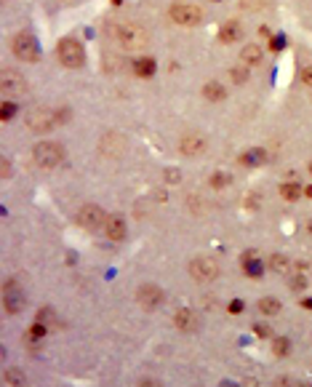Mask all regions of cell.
Here are the masks:
<instances>
[{"mask_svg":"<svg viewBox=\"0 0 312 387\" xmlns=\"http://www.w3.org/2000/svg\"><path fill=\"white\" fill-rule=\"evenodd\" d=\"M32 158L40 168H54L64 160V147L56 144V141H40V144H35Z\"/></svg>","mask_w":312,"mask_h":387,"instance_id":"obj_1","label":"cell"},{"mask_svg":"<svg viewBox=\"0 0 312 387\" xmlns=\"http://www.w3.org/2000/svg\"><path fill=\"white\" fill-rule=\"evenodd\" d=\"M56 56H59V62L67 70H78V67H83V62H86V51H83V45L78 40H72V37H67V40L59 43Z\"/></svg>","mask_w":312,"mask_h":387,"instance_id":"obj_2","label":"cell"},{"mask_svg":"<svg viewBox=\"0 0 312 387\" xmlns=\"http://www.w3.org/2000/svg\"><path fill=\"white\" fill-rule=\"evenodd\" d=\"M118 40L123 49H128V51H139V49H144L147 45V30L144 27H139V24H120V30H118Z\"/></svg>","mask_w":312,"mask_h":387,"instance_id":"obj_3","label":"cell"},{"mask_svg":"<svg viewBox=\"0 0 312 387\" xmlns=\"http://www.w3.org/2000/svg\"><path fill=\"white\" fill-rule=\"evenodd\" d=\"M190 275L200 283H211L219 278V262L211 257H197L190 262Z\"/></svg>","mask_w":312,"mask_h":387,"instance_id":"obj_4","label":"cell"},{"mask_svg":"<svg viewBox=\"0 0 312 387\" xmlns=\"http://www.w3.org/2000/svg\"><path fill=\"white\" fill-rule=\"evenodd\" d=\"M56 123H59V118H56V112H51V110L37 107V110L27 112V128L35 131V134H45V131H51Z\"/></svg>","mask_w":312,"mask_h":387,"instance_id":"obj_5","label":"cell"},{"mask_svg":"<svg viewBox=\"0 0 312 387\" xmlns=\"http://www.w3.org/2000/svg\"><path fill=\"white\" fill-rule=\"evenodd\" d=\"M14 54L24 62H37L40 59V45H37V40L30 32H19L14 37Z\"/></svg>","mask_w":312,"mask_h":387,"instance_id":"obj_6","label":"cell"},{"mask_svg":"<svg viewBox=\"0 0 312 387\" xmlns=\"http://www.w3.org/2000/svg\"><path fill=\"white\" fill-rule=\"evenodd\" d=\"M168 16H171V22L182 24V27H192V24H200L203 11H200L197 6L176 3V6H171V11H168Z\"/></svg>","mask_w":312,"mask_h":387,"instance_id":"obj_7","label":"cell"},{"mask_svg":"<svg viewBox=\"0 0 312 387\" xmlns=\"http://www.w3.org/2000/svg\"><path fill=\"white\" fill-rule=\"evenodd\" d=\"M78 222L88 230H99V227L107 224V214H104L99 206H83L80 214H78Z\"/></svg>","mask_w":312,"mask_h":387,"instance_id":"obj_8","label":"cell"},{"mask_svg":"<svg viewBox=\"0 0 312 387\" xmlns=\"http://www.w3.org/2000/svg\"><path fill=\"white\" fill-rule=\"evenodd\" d=\"M205 147H208L205 136L195 134V131H190V134L182 136V141H179V153H182V155H203Z\"/></svg>","mask_w":312,"mask_h":387,"instance_id":"obj_9","label":"cell"},{"mask_svg":"<svg viewBox=\"0 0 312 387\" xmlns=\"http://www.w3.org/2000/svg\"><path fill=\"white\" fill-rule=\"evenodd\" d=\"M163 299H166L163 288L152 286V283H147V286H139V291H136V302H139L141 307H158Z\"/></svg>","mask_w":312,"mask_h":387,"instance_id":"obj_10","label":"cell"},{"mask_svg":"<svg viewBox=\"0 0 312 387\" xmlns=\"http://www.w3.org/2000/svg\"><path fill=\"white\" fill-rule=\"evenodd\" d=\"M0 88H3L6 93H22L27 88V80L14 70H3L0 72Z\"/></svg>","mask_w":312,"mask_h":387,"instance_id":"obj_11","label":"cell"},{"mask_svg":"<svg viewBox=\"0 0 312 387\" xmlns=\"http://www.w3.org/2000/svg\"><path fill=\"white\" fill-rule=\"evenodd\" d=\"M99 147H101V155H120L123 150H126V139H123L118 131H110V134H104Z\"/></svg>","mask_w":312,"mask_h":387,"instance_id":"obj_12","label":"cell"},{"mask_svg":"<svg viewBox=\"0 0 312 387\" xmlns=\"http://www.w3.org/2000/svg\"><path fill=\"white\" fill-rule=\"evenodd\" d=\"M104 232H107L110 240H123L126 238V219L123 216H107V224H104Z\"/></svg>","mask_w":312,"mask_h":387,"instance_id":"obj_13","label":"cell"},{"mask_svg":"<svg viewBox=\"0 0 312 387\" xmlns=\"http://www.w3.org/2000/svg\"><path fill=\"white\" fill-rule=\"evenodd\" d=\"M174 326L179 331H197V315L192 310H179L174 315Z\"/></svg>","mask_w":312,"mask_h":387,"instance_id":"obj_14","label":"cell"},{"mask_svg":"<svg viewBox=\"0 0 312 387\" xmlns=\"http://www.w3.org/2000/svg\"><path fill=\"white\" fill-rule=\"evenodd\" d=\"M240 37H243V27L238 22L222 24V30H219V40L222 43H235V40H240Z\"/></svg>","mask_w":312,"mask_h":387,"instance_id":"obj_15","label":"cell"},{"mask_svg":"<svg viewBox=\"0 0 312 387\" xmlns=\"http://www.w3.org/2000/svg\"><path fill=\"white\" fill-rule=\"evenodd\" d=\"M24 307V297L14 294V283H6V313H19Z\"/></svg>","mask_w":312,"mask_h":387,"instance_id":"obj_16","label":"cell"},{"mask_svg":"<svg viewBox=\"0 0 312 387\" xmlns=\"http://www.w3.org/2000/svg\"><path fill=\"white\" fill-rule=\"evenodd\" d=\"M240 59H243L245 64H251V67H253V64H259V62L264 59V54H262L259 45H245L243 54H240Z\"/></svg>","mask_w":312,"mask_h":387,"instance_id":"obj_17","label":"cell"},{"mask_svg":"<svg viewBox=\"0 0 312 387\" xmlns=\"http://www.w3.org/2000/svg\"><path fill=\"white\" fill-rule=\"evenodd\" d=\"M203 96H205V99H211V102H222V99L227 96V91H224L222 83H205Z\"/></svg>","mask_w":312,"mask_h":387,"instance_id":"obj_18","label":"cell"},{"mask_svg":"<svg viewBox=\"0 0 312 387\" xmlns=\"http://www.w3.org/2000/svg\"><path fill=\"white\" fill-rule=\"evenodd\" d=\"M134 72L139 78H149L155 72V59H136L134 62Z\"/></svg>","mask_w":312,"mask_h":387,"instance_id":"obj_19","label":"cell"},{"mask_svg":"<svg viewBox=\"0 0 312 387\" xmlns=\"http://www.w3.org/2000/svg\"><path fill=\"white\" fill-rule=\"evenodd\" d=\"M240 160H243L245 166H259V163L267 160V153H264V150H248V153H245Z\"/></svg>","mask_w":312,"mask_h":387,"instance_id":"obj_20","label":"cell"},{"mask_svg":"<svg viewBox=\"0 0 312 387\" xmlns=\"http://www.w3.org/2000/svg\"><path fill=\"white\" fill-rule=\"evenodd\" d=\"M259 310H262L264 315H275V313H280V302L272 299V297H264V299L259 302Z\"/></svg>","mask_w":312,"mask_h":387,"instance_id":"obj_21","label":"cell"},{"mask_svg":"<svg viewBox=\"0 0 312 387\" xmlns=\"http://www.w3.org/2000/svg\"><path fill=\"white\" fill-rule=\"evenodd\" d=\"M280 195L286 198V201H296V198L301 195V187L296 182H286V184L280 187Z\"/></svg>","mask_w":312,"mask_h":387,"instance_id":"obj_22","label":"cell"},{"mask_svg":"<svg viewBox=\"0 0 312 387\" xmlns=\"http://www.w3.org/2000/svg\"><path fill=\"white\" fill-rule=\"evenodd\" d=\"M291 267V262L283 257V254H275V257H270V270H275V272H288Z\"/></svg>","mask_w":312,"mask_h":387,"instance_id":"obj_23","label":"cell"},{"mask_svg":"<svg viewBox=\"0 0 312 387\" xmlns=\"http://www.w3.org/2000/svg\"><path fill=\"white\" fill-rule=\"evenodd\" d=\"M45 331H48V326H43V323H37V320H35V326L24 334V339H27V342H37V339L45 336Z\"/></svg>","mask_w":312,"mask_h":387,"instance_id":"obj_24","label":"cell"},{"mask_svg":"<svg viewBox=\"0 0 312 387\" xmlns=\"http://www.w3.org/2000/svg\"><path fill=\"white\" fill-rule=\"evenodd\" d=\"M272 350H275V355H288L291 353V342H288V339L286 336H275V342H272Z\"/></svg>","mask_w":312,"mask_h":387,"instance_id":"obj_25","label":"cell"},{"mask_svg":"<svg viewBox=\"0 0 312 387\" xmlns=\"http://www.w3.org/2000/svg\"><path fill=\"white\" fill-rule=\"evenodd\" d=\"M37 323H43V326H54L56 323V315H54V310H48V307H43L40 313H37Z\"/></svg>","mask_w":312,"mask_h":387,"instance_id":"obj_26","label":"cell"},{"mask_svg":"<svg viewBox=\"0 0 312 387\" xmlns=\"http://www.w3.org/2000/svg\"><path fill=\"white\" fill-rule=\"evenodd\" d=\"M243 264H245V275H251V278H262V267H259L256 262L251 264V259H245V257H243Z\"/></svg>","mask_w":312,"mask_h":387,"instance_id":"obj_27","label":"cell"},{"mask_svg":"<svg viewBox=\"0 0 312 387\" xmlns=\"http://www.w3.org/2000/svg\"><path fill=\"white\" fill-rule=\"evenodd\" d=\"M230 78H232V83H245V80H248V70H245V67H235L230 72Z\"/></svg>","mask_w":312,"mask_h":387,"instance_id":"obj_28","label":"cell"},{"mask_svg":"<svg viewBox=\"0 0 312 387\" xmlns=\"http://www.w3.org/2000/svg\"><path fill=\"white\" fill-rule=\"evenodd\" d=\"M14 115H16V105H11V102H3V107H0V118L11 120Z\"/></svg>","mask_w":312,"mask_h":387,"instance_id":"obj_29","label":"cell"},{"mask_svg":"<svg viewBox=\"0 0 312 387\" xmlns=\"http://www.w3.org/2000/svg\"><path fill=\"white\" fill-rule=\"evenodd\" d=\"M224 184H230V176H227V174H214L211 176V187H224Z\"/></svg>","mask_w":312,"mask_h":387,"instance_id":"obj_30","label":"cell"},{"mask_svg":"<svg viewBox=\"0 0 312 387\" xmlns=\"http://www.w3.org/2000/svg\"><path fill=\"white\" fill-rule=\"evenodd\" d=\"M6 382H8V384H22V382H24V376H22V374H16V371H6Z\"/></svg>","mask_w":312,"mask_h":387,"instance_id":"obj_31","label":"cell"},{"mask_svg":"<svg viewBox=\"0 0 312 387\" xmlns=\"http://www.w3.org/2000/svg\"><path fill=\"white\" fill-rule=\"evenodd\" d=\"M304 286H307V280H304V278H294V280H291V291H301Z\"/></svg>","mask_w":312,"mask_h":387,"instance_id":"obj_32","label":"cell"},{"mask_svg":"<svg viewBox=\"0 0 312 387\" xmlns=\"http://www.w3.org/2000/svg\"><path fill=\"white\" fill-rule=\"evenodd\" d=\"M230 313H235V315L243 313V302H240V299H232V302H230Z\"/></svg>","mask_w":312,"mask_h":387,"instance_id":"obj_33","label":"cell"},{"mask_svg":"<svg viewBox=\"0 0 312 387\" xmlns=\"http://www.w3.org/2000/svg\"><path fill=\"white\" fill-rule=\"evenodd\" d=\"M301 83L312 86V67H304V70H301Z\"/></svg>","mask_w":312,"mask_h":387,"instance_id":"obj_34","label":"cell"},{"mask_svg":"<svg viewBox=\"0 0 312 387\" xmlns=\"http://www.w3.org/2000/svg\"><path fill=\"white\" fill-rule=\"evenodd\" d=\"M253 331H256L259 336H270V328H267V326H262V323H259V326H253Z\"/></svg>","mask_w":312,"mask_h":387,"instance_id":"obj_35","label":"cell"},{"mask_svg":"<svg viewBox=\"0 0 312 387\" xmlns=\"http://www.w3.org/2000/svg\"><path fill=\"white\" fill-rule=\"evenodd\" d=\"M3 176H11V166H8V160H3Z\"/></svg>","mask_w":312,"mask_h":387,"instance_id":"obj_36","label":"cell"},{"mask_svg":"<svg viewBox=\"0 0 312 387\" xmlns=\"http://www.w3.org/2000/svg\"><path fill=\"white\" fill-rule=\"evenodd\" d=\"M301 305H304L307 310H312V299H304V302H301Z\"/></svg>","mask_w":312,"mask_h":387,"instance_id":"obj_37","label":"cell"},{"mask_svg":"<svg viewBox=\"0 0 312 387\" xmlns=\"http://www.w3.org/2000/svg\"><path fill=\"white\" fill-rule=\"evenodd\" d=\"M304 195H307V198H312V187H307V190H304Z\"/></svg>","mask_w":312,"mask_h":387,"instance_id":"obj_38","label":"cell"},{"mask_svg":"<svg viewBox=\"0 0 312 387\" xmlns=\"http://www.w3.org/2000/svg\"><path fill=\"white\" fill-rule=\"evenodd\" d=\"M309 174H312V160H309Z\"/></svg>","mask_w":312,"mask_h":387,"instance_id":"obj_39","label":"cell"},{"mask_svg":"<svg viewBox=\"0 0 312 387\" xmlns=\"http://www.w3.org/2000/svg\"><path fill=\"white\" fill-rule=\"evenodd\" d=\"M309 230H312V222H309Z\"/></svg>","mask_w":312,"mask_h":387,"instance_id":"obj_40","label":"cell"}]
</instances>
